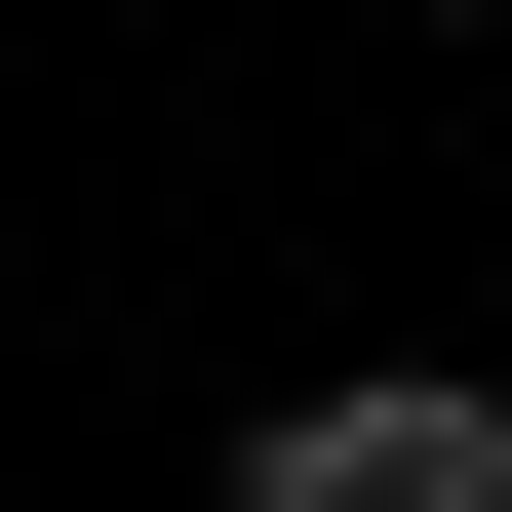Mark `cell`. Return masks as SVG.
<instances>
[{"instance_id":"cell-1","label":"cell","mask_w":512,"mask_h":512,"mask_svg":"<svg viewBox=\"0 0 512 512\" xmlns=\"http://www.w3.org/2000/svg\"><path fill=\"white\" fill-rule=\"evenodd\" d=\"M237 512H512V394H473V355H355V394L237 434Z\"/></svg>"},{"instance_id":"cell-2","label":"cell","mask_w":512,"mask_h":512,"mask_svg":"<svg viewBox=\"0 0 512 512\" xmlns=\"http://www.w3.org/2000/svg\"><path fill=\"white\" fill-rule=\"evenodd\" d=\"M434 40H473V0H434Z\"/></svg>"}]
</instances>
